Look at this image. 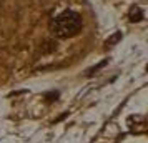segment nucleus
I'll list each match as a JSON object with an SVG mask.
<instances>
[{
    "instance_id": "nucleus-3",
    "label": "nucleus",
    "mask_w": 148,
    "mask_h": 143,
    "mask_svg": "<svg viewBox=\"0 0 148 143\" xmlns=\"http://www.w3.org/2000/svg\"><path fill=\"white\" fill-rule=\"evenodd\" d=\"M121 40V32H116V34H113L110 38H107V42H105V47H115L118 42Z\"/></svg>"
},
{
    "instance_id": "nucleus-2",
    "label": "nucleus",
    "mask_w": 148,
    "mask_h": 143,
    "mask_svg": "<svg viewBox=\"0 0 148 143\" xmlns=\"http://www.w3.org/2000/svg\"><path fill=\"white\" fill-rule=\"evenodd\" d=\"M128 18H130V22L143 20V10H141L138 5H133V7L130 8V12H128Z\"/></svg>"
},
{
    "instance_id": "nucleus-1",
    "label": "nucleus",
    "mask_w": 148,
    "mask_h": 143,
    "mask_svg": "<svg viewBox=\"0 0 148 143\" xmlns=\"http://www.w3.org/2000/svg\"><path fill=\"white\" fill-rule=\"evenodd\" d=\"M82 27H83L82 15L73 10H65L50 22V32L57 38H72L80 34Z\"/></svg>"
}]
</instances>
